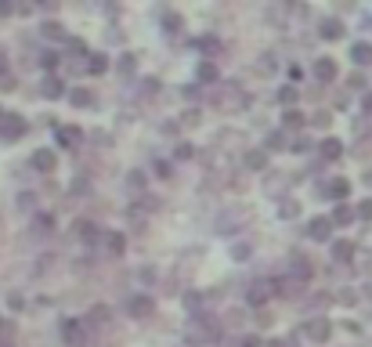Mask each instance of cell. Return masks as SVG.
Wrapping results in <instances>:
<instances>
[{
    "mask_svg": "<svg viewBox=\"0 0 372 347\" xmlns=\"http://www.w3.org/2000/svg\"><path fill=\"white\" fill-rule=\"evenodd\" d=\"M33 163H36L40 170H54V156H51V152H36V156H33Z\"/></svg>",
    "mask_w": 372,
    "mask_h": 347,
    "instance_id": "3",
    "label": "cell"
},
{
    "mask_svg": "<svg viewBox=\"0 0 372 347\" xmlns=\"http://www.w3.org/2000/svg\"><path fill=\"white\" fill-rule=\"evenodd\" d=\"M369 54H372V51L365 47V43H358V47H354V58H358V62H369Z\"/></svg>",
    "mask_w": 372,
    "mask_h": 347,
    "instance_id": "6",
    "label": "cell"
},
{
    "mask_svg": "<svg viewBox=\"0 0 372 347\" xmlns=\"http://www.w3.org/2000/svg\"><path fill=\"white\" fill-rule=\"evenodd\" d=\"M322 152L329 156V159H336V156H340V141H325V148H322Z\"/></svg>",
    "mask_w": 372,
    "mask_h": 347,
    "instance_id": "5",
    "label": "cell"
},
{
    "mask_svg": "<svg viewBox=\"0 0 372 347\" xmlns=\"http://www.w3.org/2000/svg\"><path fill=\"white\" fill-rule=\"evenodd\" d=\"M311 235H315V239H325V235H329V221H325V217L311 221Z\"/></svg>",
    "mask_w": 372,
    "mask_h": 347,
    "instance_id": "4",
    "label": "cell"
},
{
    "mask_svg": "<svg viewBox=\"0 0 372 347\" xmlns=\"http://www.w3.org/2000/svg\"><path fill=\"white\" fill-rule=\"evenodd\" d=\"M134 311H137V315H141V311H152V304H148V300H134Z\"/></svg>",
    "mask_w": 372,
    "mask_h": 347,
    "instance_id": "8",
    "label": "cell"
},
{
    "mask_svg": "<svg viewBox=\"0 0 372 347\" xmlns=\"http://www.w3.org/2000/svg\"><path fill=\"white\" fill-rule=\"evenodd\" d=\"M315 72H318V76H322V80H333V76H336V65L329 62V58H322V62L315 65Z\"/></svg>",
    "mask_w": 372,
    "mask_h": 347,
    "instance_id": "2",
    "label": "cell"
},
{
    "mask_svg": "<svg viewBox=\"0 0 372 347\" xmlns=\"http://www.w3.org/2000/svg\"><path fill=\"white\" fill-rule=\"evenodd\" d=\"M351 253H354V250H351L347 243H340V246H336V257H340V261H344V257H351Z\"/></svg>",
    "mask_w": 372,
    "mask_h": 347,
    "instance_id": "7",
    "label": "cell"
},
{
    "mask_svg": "<svg viewBox=\"0 0 372 347\" xmlns=\"http://www.w3.org/2000/svg\"><path fill=\"white\" fill-rule=\"evenodd\" d=\"M0 130H4V134H7V138H18V134L25 130V123H22V119H18V116H11V119H4V123H0Z\"/></svg>",
    "mask_w": 372,
    "mask_h": 347,
    "instance_id": "1",
    "label": "cell"
}]
</instances>
